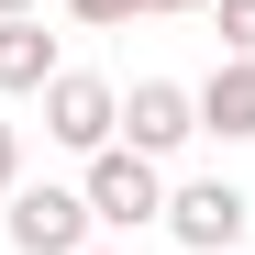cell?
<instances>
[{
    "label": "cell",
    "instance_id": "6da1fadb",
    "mask_svg": "<svg viewBox=\"0 0 255 255\" xmlns=\"http://www.w3.org/2000/svg\"><path fill=\"white\" fill-rule=\"evenodd\" d=\"M78 200H89V222H100L111 244H133L144 222H166V166L133 155V144H100L89 178H78Z\"/></svg>",
    "mask_w": 255,
    "mask_h": 255
},
{
    "label": "cell",
    "instance_id": "7a4b0ae2",
    "mask_svg": "<svg viewBox=\"0 0 255 255\" xmlns=\"http://www.w3.org/2000/svg\"><path fill=\"white\" fill-rule=\"evenodd\" d=\"M0 233H11V255H78V244H100L89 200L56 189V178H22L11 200H0Z\"/></svg>",
    "mask_w": 255,
    "mask_h": 255
},
{
    "label": "cell",
    "instance_id": "3957f363",
    "mask_svg": "<svg viewBox=\"0 0 255 255\" xmlns=\"http://www.w3.org/2000/svg\"><path fill=\"white\" fill-rule=\"evenodd\" d=\"M111 133H122V89L89 78V67H56V78H45V144H67L78 166H89Z\"/></svg>",
    "mask_w": 255,
    "mask_h": 255
},
{
    "label": "cell",
    "instance_id": "277c9868",
    "mask_svg": "<svg viewBox=\"0 0 255 255\" xmlns=\"http://www.w3.org/2000/svg\"><path fill=\"white\" fill-rule=\"evenodd\" d=\"M244 222H255V200L233 178H166V233H178L189 255H233Z\"/></svg>",
    "mask_w": 255,
    "mask_h": 255
},
{
    "label": "cell",
    "instance_id": "5b68a950",
    "mask_svg": "<svg viewBox=\"0 0 255 255\" xmlns=\"http://www.w3.org/2000/svg\"><path fill=\"white\" fill-rule=\"evenodd\" d=\"M189 133H200V100L178 89V78H133V89H122V133H111V144H133V155L166 166Z\"/></svg>",
    "mask_w": 255,
    "mask_h": 255
},
{
    "label": "cell",
    "instance_id": "8992f818",
    "mask_svg": "<svg viewBox=\"0 0 255 255\" xmlns=\"http://www.w3.org/2000/svg\"><path fill=\"white\" fill-rule=\"evenodd\" d=\"M189 100H200V133L211 144H255V56H222Z\"/></svg>",
    "mask_w": 255,
    "mask_h": 255
},
{
    "label": "cell",
    "instance_id": "52a82bcc",
    "mask_svg": "<svg viewBox=\"0 0 255 255\" xmlns=\"http://www.w3.org/2000/svg\"><path fill=\"white\" fill-rule=\"evenodd\" d=\"M67 56H56V33H45V11L33 22H0V100H45V78H56Z\"/></svg>",
    "mask_w": 255,
    "mask_h": 255
},
{
    "label": "cell",
    "instance_id": "ba28073f",
    "mask_svg": "<svg viewBox=\"0 0 255 255\" xmlns=\"http://www.w3.org/2000/svg\"><path fill=\"white\" fill-rule=\"evenodd\" d=\"M56 11H67L78 33H122V22H133V0H56Z\"/></svg>",
    "mask_w": 255,
    "mask_h": 255
},
{
    "label": "cell",
    "instance_id": "9c48e42d",
    "mask_svg": "<svg viewBox=\"0 0 255 255\" xmlns=\"http://www.w3.org/2000/svg\"><path fill=\"white\" fill-rule=\"evenodd\" d=\"M211 22H222V56H255V0H211Z\"/></svg>",
    "mask_w": 255,
    "mask_h": 255
},
{
    "label": "cell",
    "instance_id": "30bf717a",
    "mask_svg": "<svg viewBox=\"0 0 255 255\" xmlns=\"http://www.w3.org/2000/svg\"><path fill=\"white\" fill-rule=\"evenodd\" d=\"M22 189V122H0V200Z\"/></svg>",
    "mask_w": 255,
    "mask_h": 255
},
{
    "label": "cell",
    "instance_id": "8fae6325",
    "mask_svg": "<svg viewBox=\"0 0 255 255\" xmlns=\"http://www.w3.org/2000/svg\"><path fill=\"white\" fill-rule=\"evenodd\" d=\"M133 11H155V22H189V11H211V0H133Z\"/></svg>",
    "mask_w": 255,
    "mask_h": 255
},
{
    "label": "cell",
    "instance_id": "7c38bea8",
    "mask_svg": "<svg viewBox=\"0 0 255 255\" xmlns=\"http://www.w3.org/2000/svg\"><path fill=\"white\" fill-rule=\"evenodd\" d=\"M33 11H45V0H0V22H33Z\"/></svg>",
    "mask_w": 255,
    "mask_h": 255
},
{
    "label": "cell",
    "instance_id": "4fadbf2b",
    "mask_svg": "<svg viewBox=\"0 0 255 255\" xmlns=\"http://www.w3.org/2000/svg\"><path fill=\"white\" fill-rule=\"evenodd\" d=\"M78 255H133V244H111V233H100V244H78Z\"/></svg>",
    "mask_w": 255,
    "mask_h": 255
}]
</instances>
